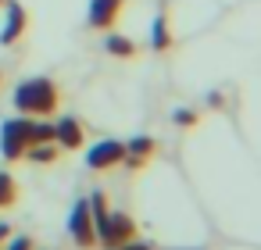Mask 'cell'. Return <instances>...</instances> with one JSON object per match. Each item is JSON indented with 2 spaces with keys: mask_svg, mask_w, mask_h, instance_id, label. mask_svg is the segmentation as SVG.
<instances>
[{
  "mask_svg": "<svg viewBox=\"0 0 261 250\" xmlns=\"http://www.w3.org/2000/svg\"><path fill=\"white\" fill-rule=\"evenodd\" d=\"M104 50H108L111 58H133V54H136V43H133L129 36H108V40H104Z\"/></svg>",
  "mask_w": 261,
  "mask_h": 250,
  "instance_id": "4fadbf2b",
  "label": "cell"
},
{
  "mask_svg": "<svg viewBox=\"0 0 261 250\" xmlns=\"http://www.w3.org/2000/svg\"><path fill=\"white\" fill-rule=\"evenodd\" d=\"M58 143L54 140H47V143H33L29 150H25V161H36V164H54L58 161Z\"/></svg>",
  "mask_w": 261,
  "mask_h": 250,
  "instance_id": "8fae6325",
  "label": "cell"
},
{
  "mask_svg": "<svg viewBox=\"0 0 261 250\" xmlns=\"http://www.w3.org/2000/svg\"><path fill=\"white\" fill-rule=\"evenodd\" d=\"M150 43H154V50H172V25H168V15L161 11V15H154V25H150Z\"/></svg>",
  "mask_w": 261,
  "mask_h": 250,
  "instance_id": "30bf717a",
  "label": "cell"
},
{
  "mask_svg": "<svg viewBox=\"0 0 261 250\" xmlns=\"http://www.w3.org/2000/svg\"><path fill=\"white\" fill-rule=\"evenodd\" d=\"M129 239H136V221L125 211H108L104 218H97V246L115 250Z\"/></svg>",
  "mask_w": 261,
  "mask_h": 250,
  "instance_id": "3957f363",
  "label": "cell"
},
{
  "mask_svg": "<svg viewBox=\"0 0 261 250\" xmlns=\"http://www.w3.org/2000/svg\"><path fill=\"white\" fill-rule=\"evenodd\" d=\"M122 157H125V143L122 140H100V143H93L86 150V168L90 172H111V168L122 164Z\"/></svg>",
  "mask_w": 261,
  "mask_h": 250,
  "instance_id": "5b68a950",
  "label": "cell"
},
{
  "mask_svg": "<svg viewBox=\"0 0 261 250\" xmlns=\"http://www.w3.org/2000/svg\"><path fill=\"white\" fill-rule=\"evenodd\" d=\"M115 250H154V246L143 243V239H129V243H122V246H115Z\"/></svg>",
  "mask_w": 261,
  "mask_h": 250,
  "instance_id": "2e32d148",
  "label": "cell"
},
{
  "mask_svg": "<svg viewBox=\"0 0 261 250\" xmlns=\"http://www.w3.org/2000/svg\"><path fill=\"white\" fill-rule=\"evenodd\" d=\"M8 236H11V229H8V225H4V221H0V243H4V239H8Z\"/></svg>",
  "mask_w": 261,
  "mask_h": 250,
  "instance_id": "e0dca14e",
  "label": "cell"
},
{
  "mask_svg": "<svg viewBox=\"0 0 261 250\" xmlns=\"http://www.w3.org/2000/svg\"><path fill=\"white\" fill-rule=\"evenodd\" d=\"M158 154H161V143H158L154 136H133V140L125 143V157H122V164L133 168V172H140V168L150 164Z\"/></svg>",
  "mask_w": 261,
  "mask_h": 250,
  "instance_id": "8992f818",
  "label": "cell"
},
{
  "mask_svg": "<svg viewBox=\"0 0 261 250\" xmlns=\"http://www.w3.org/2000/svg\"><path fill=\"white\" fill-rule=\"evenodd\" d=\"M11 104H15V111H18V115L47 118V115H54V111H58V104H61V90H58V82H54V79H47V75H33V79H25V82H18V86H15Z\"/></svg>",
  "mask_w": 261,
  "mask_h": 250,
  "instance_id": "7a4b0ae2",
  "label": "cell"
},
{
  "mask_svg": "<svg viewBox=\"0 0 261 250\" xmlns=\"http://www.w3.org/2000/svg\"><path fill=\"white\" fill-rule=\"evenodd\" d=\"M8 18H4V29H0V43L4 47H11V43H18L22 36H25V29H29V15H25V8L18 4V0H8Z\"/></svg>",
  "mask_w": 261,
  "mask_h": 250,
  "instance_id": "52a82bcc",
  "label": "cell"
},
{
  "mask_svg": "<svg viewBox=\"0 0 261 250\" xmlns=\"http://www.w3.org/2000/svg\"><path fill=\"white\" fill-rule=\"evenodd\" d=\"M8 250H36V243H33V236H15L8 243Z\"/></svg>",
  "mask_w": 261,
  "mask_h": 250,
  "instance_id": "9a60e30c",
  "label": "cell"
},
{
  "mask_svg": "<svg viewBox=\"0 0 261 250\" xmlns=\"http://www.w3.org/2000/svg\"><path fill=\"white\" fill-rule=\"evenodd\" d=\"M0 82H4V72H0Z\"/></svg>",
  "mask_w": 261,
  "mask_h": 250,
  "instance_id": "d6986e66",
  "label": "cell"
},
{
  "mask_svg": "<svg viewBox=\"0 0 261 250\" xmlns=\"http://www.w3.org/2000/svg\"><path fill=\"white\" fill-rule=\"evenodd\" d=\"M172 122H175V125H186V129H190V125H197L200 118H197V111H182V107H179V111L172 115Z\"/></svg>",
  "mask_w": 261,
  "mask_h": 250,
  "instance_id": "5bb4252c",
  "label": "cell"
},
{
  "mask_svg": "<svg viewBox=\"0 0 261 250\" xmlns=\"http://www.w3.org/2000/svg\"><path fill=\"white\" fill-rule=\"evenodd\" d=\"M18 204V182L11 172H0V211H11Z\"/></svg>",
  "mask_w": 261,
  "mask_h": 250,
  "instance_id": "7c38bea8",
  "label": "cell"
},
{
  "mask_svg": "<svg viewBox=\"0 0 261 250\" xmlns=\"http://www.w3.org/2000/svg\"><path fill=\"white\" fill-rule=\"evenodd\" d=\"M125 0H90V29H111L122 18Z\"/></svg>",
  "mask_w": 261,
  "mask_h": 250,
  "instance_id": "ba28073f",
  "label": "cell"
},
{
  "mask_svg": "<svg viewBox=\"0 0 261 250\" xmlns=\"http://www.w3.org/2000/svg\"><path fill=\"white\" fill-rule=\"evenodd\" d=\"M68 236L79 250H93L97 246V225H93V214H90V200H75L72 204V214H68Z\"/></svg>",
  "mask_w": 261,
  "mask_h": 250,
  "instance_id": "277c9868",
  "label": "cell"
},
{
  "mask_svg": "<svg viewBox=\"0 0 261 250\" xmlns=\"http://www.w3.org/2000/svg\"><path fill=\"white\" fill-rule=\"evenodd\" d=\"M54 140V125L40 122V118H8L4 125H0V154H4V161H25V150L33 143H47Z\"/></svg>",
  "mask_w": 261,
  "mask_h": 250,
  "instance_id": "6da1fadb",
  "label": "cell"
},
{
  "mask_svg": "<svg viewBox=\"0 0 261 250\" xmlns=\"http://www.w3.org/2000/svg\"><path fill=\"white\" fill-rule=\"evenodd\" d=\"M83 140H86V132H83V122H79V118H61V122L54 125V143H58L61 150H79Z\"/></svg>",
  "mask_w": 261,
  "mask_h": 250,
  "instance_id": "9c48e42d",
  "label": "cell"
},
{
  "mask_svg": "<svg viewBox=\"0 0 261 250\" xmlns=\"http://www.w3.org/2000/svg\"><path fill=\"white\" fill-rule=\"evenodd\" d=\"M4 4H8V0H0V8H4Z\"/></svg>",
  "mask_w": 261,
  "mask_h": 250,
  "instance_id": "ac0fdd59",
  "label": "cell"
}]
</instances>
